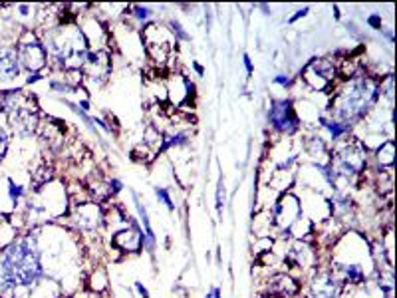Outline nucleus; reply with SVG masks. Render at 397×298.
<instances>
[{"mask_svg": "<svg viewBox=\"0 0 397 298\" xmlns=\"http://www.w3.org/2000/svg\"><path fill=\"white\" fill-rule=\"evenodd\" d=\"M46 281L42 251L38 237L26 233L12 238L0 251V297L20 298V292H34Z\"/></svg>", "mask_w": 397, "mask_h": 298, "instance_id": "nucleus-1", "label": "nucleus"}, {"mask_svg": "<svg viewBox=\"0 0 397 298\" xmlns=\"http://www.w3.org/2000/svg\"><path fill=\"white\" fill-rule=\"evenodd\" d=\"M378 98H380V84L376 80L368 76H353L338 91L332 104V112L336 116V121L348 128L364 118L369 107L376 105Z\"/></svg>", "mask_w": 397, "mask_h": 298, "instance_id": "nucleus-2", "label": "nucleus"}, {"mask_svg": "<svg viewBox=\"0 0 397 298\" xmlns=\"http://www.w3.org/2000/svg\"><path fill=\"white\" fill-rule=\"evenodd\" d=\"M15 48L22 70H26L30 74H40V70L44 68L46 62H48V54H46L40 36L34 30L26 28L20 34Z\"/></svg>", "mask_w": 397, "mask_h": 298, "instance_id": "nucleus-3", "label": "nucleus"}, {"mask_svg": "<svg viewBox=\"0 0 397 298\" xmlns=\"http://www.w3.org/2000/svg\"><path fill=\"white\" fill-rule=\"evenodd\" d=\"M336 74H338V68H336L334 60L314 58L306 64L302 78H304V82L308 84L310 88L316 89V91H322L334 82Z\"/></svg>", "mask_w": 397, "mask_h": 298, "instance_id": "nucleus-4", "label": "nucleus"}, {"mask_svg": "<svg viewBox=\"0 0 397 298\" xmlns=\"http://www.w3.org/2000/svg\"><path fill=\"white\" fill-rule=\"evenodd\" d=\"M268 121L280 134H294L300 128V119L288 100H274L268 109Z\"/></svg>", "mask_w": 397, "mask_h": 298, "instance_id": "nucleus-5", "label": "nucleus"}, {"mask_svg": "<svg viewBox=\"0 0 397 298\" xmlns=\"http://www.w3.org/2000/svg\"><path fill=\"white\" fill-rule=\"evenodd\" d=\"M272 213H274V221H272V223L279 225L280 229L286 233V231L302 217V205H300V201H298L296 195L286 193L280 197Z\"/></svg>", "mask_w": 397, "mask_h": 298, "instance_id": "nucleus-6", "label": "nucleus"}, {"mask_svg": "<svg viewBox=\"0 0 397 298\" xmlns=\"http://www.w3.org/2000/svg\"><path fill=\"white\" fill-rule=\"evenodd\" d=\"M112 245L123 253H137L143 247V229L139 227L135 219L130 217V225L114 235Z\"/></svg>", "mask_w": 397, "mask_h": 298, "instance_id": "nucleus-7", "label": "nucleus"}, {"mask_svg": "<svg viewBox=\"0 0 397 298\" xmlns=\"http://www.w3.org/2000/svg\"><path fill=\"white\" fill-rule=\"evenodd\" d=\"M20 74H22V66H20V60L16 54V48L2 44L0 46V86L4 88L6 84H10Z\"/></svg>", "mask_w": 397, "mask_h": 298, "instance_id": "nucleus-8", "label": "nucleus"}, {"mask_svg": "<svg viewBox=\"0 0 397 298\" xmlns=\"http://www.w3.org/2000/svg\"><path fill=\"white\" fill-rule=\"evenodd\" d=\"M339 286L332 272H318L310 283V298H339Z\"/></svg>", "mask_w": 397, "mask_h": 298, "instance_id": "nucleus-9", "label": "nucleus"}, {"mask_svg": "<svg viewBox=\"0 0 397 298\" xmlns=\"http://www.w3.org/2000/svg\"><path fill=\"white\" fill-rule=\"evenodd\" d=\"M76 225L80 231H96L103 223V211L98 203H80L74 213Z\"/></svg>", "mask_w": 397, "mask_h": 298, "instance_id": "nucleus-10", "label": "nucleus"}, {"mask_svg": "<svg viewBox=\"0 0 397 298\" xmlns=\"http://www.w3.org/2000/svg\"><path fill=\"white\" fill-rule=\"evenodd\" d=\"M86 76H89V80L94 84H102L103 80L109 76L112 70V60L107 52H89L88 62H86Z\"/></svg>", "mask_w": 397, "mask_h": 298, "instance_id": "nucleus-11", "label": "nucleus"}, {"mask_svg": "<svg viewBox=\"0 0 397 298\" xmlns=\"http://www.w3.org/2000/svg\"><path fill=\"white\" fill-rule=\"evenodd\" d=\"M286 263L294 268L312 267V265L316 263V251L310 247L308 243L296 240L294 245L288 249V254H286Z\"/></svg>", "mask_w": 397, "mask_h": 298, "instance_id": "nucleus-12", "label": "nucleus"}, {"mask_svg": "<svg viewBox=\"0 0 397 298\" xmlns=\"http://www.w3.org/2000/svg\"><path fill=\"white\" fill-rule=\"evenodd\" d=\"M300 286L296 283L292 277L288 274H274L268 281V295L276 298H292L298 295Z\"/></svg>", "mask_w": 397, "mask_h": 298, "instance_id": "nucleus-13", "label": "nucleus"}, {"mask_svg": "<svg viewBox=\"0 0 397 298\" xmlns=\"http://www.w3.org/2000/svg\"><path fill=\"white\" fill-rule=\"evenodd\" d=\"M133 201H135V209H137V213H139V221L143 225V231H145V235H143V247L148 249L149 253H153L155 251V233H153V227H151V221H149V213L145 205L141 203V199H139V195L133 191Z\"/></svg>", "mask_w": 397, "mask_h": 298, "instance_id": "nucleus-14", "label": "nucleus"}, {"mask_svg": "<svg viewBox=\"0 0 397 298\" xmlns=\"http://www.w3.org/2000/svg\"><path fill=\"white\" fill-rule=\"evenodd\" d=\"M318 121H320V125H322V128H326V130L330 132L332 139H339L342 135L348 134V128H346L344 123L336 121V119H326L324 116H320V118H318Z\"/></svg>", "mask_w": 397, "mask_h": 298, "instance_id": "nucleus-15", "label": "nucleus"}, {"mask_svg": "<svg viewBox=\"0 0 397 298\" xmlns=\"http://www.w3.org/2000/svg\"><path fill=\"white\" fill-rule=\"evenodd\" d=\"M394 151H396V146H394L391 139L382 143V148L378 149V161L382 164V167H394V159H396Z\"/></svg>", "mask_w": 397, "mask_h": 298, "instance_id": "nucleus-16", "label": "nucleus"}, {"mask_svg": "<svg viewBox=\"0 0 397 298\" xmlns=\"http://www.w3.org/2000/svg\"><path fill=\"white\" fill-rule=\"evenodd\" d=\"M6 191H8V199H10V203L12 205H18L20 203V199L24 197V187L22 185H18V183H15V179H6Z\"/></svg>", "mask_w": 397, "mask_h": 298, "instance_id": "nucleus-17", "label": "nucleus"}, {"mask_svg": "<svg viewBox=\"0 0 397 298\" xmlns=\"http://www.w3.org/2000/svg\"><path fill=\"white\" fill-rule=\"evenodd\" d=\"M155 197H157L169 211H175V203H173L171 195H169V191H167L165 187H155Z\"/></svg>", "mask_w": 397, "mask_h": 298, "instance_id": "nucleus-18", "label": "nucleus"}, {"mask_svg": "<svg viewBox=\"0 0 397 298\" xmlns=\"http://www.w3.org/2000/svg\"><path fill=\"white\" fill-rule=\"evenodd\" d=\"M169 26H171V32H173L175 40H189V34L183 30V26H181V22H179V20H171V22H169Z\"/></svg>", "mask_w": 397, "mask_h": 298, "instance_id": "nucleus-19", "label": "nucleus"}, {"mask_svg": "<svg viewBox=\"0 0 397 298\" xmlns=\"http://www.w3.org/2000/svg\"><path fill=\"white\" fill-rule=\"evenodd\" d=\"M133 10V16L139 20V22H145V20H149L151 16H153V12H151V8L149 6H132Z\"/></svg>", "mask_w": 397, "mask_h": 298, "instance_id": "nucleus-20", "label": "nucleus"}, {"mask_svg": "<svg viewBox=\"0 0 397 298\" xmlns=\"http://www.w3.org/2000/svg\"><path fill=\"white\" fill-rule=\"evenodd\" d=\"M8 143H10V135L4 128H0V161L4 159V155L8 151Z\"/></svg>", "mask_w": 397, "mask_h": 298, "instance_id": "nucleus-21", "label": "nucleus"}, {"mask_svg": "<svg viewBox=\"0 0 397 298\" xmlns=\"http://www.w3.org/2000/svg\"><path fill=\"white\" fill-rule=\"evenodd\" d=\"M222 207H224V183H222V177L219 179V185H217V211L221 213Z\"/></svg>", "mask_w": 397, "mask_h": 298, "instance_id": "nucleus-22", "label": "nucleus"}, {"mask_svg": "<svg viewBox=\"0 0 397 298\" xmlns=\"http://www.w3.org/2000/svg\"><path fill=\"white\" fill-rule=\"evenodd\" d=\"M276 86H282V88H286V86H290L292 84V78L290 76H284V74H279L274 76V80H272Z\"/></svg>", "mask_w": 397, "mask_h": 298, "instance_id": "nucleus-23", "label": "nucleus"}, {"mask_svg": "<svg viewBox=\"0 0 397 298\" xmlns=\"http://www.w3.org/2000/svg\"><path fill=\"white\" fill-rule=\"evenodd\" d=\"M368 24L373 30H383L382 28V16H378V15L368 16Z\"/></svg>", "mask_w": 397, "mask_h": 298, "instance_id": "nucleus-24", "label": "nucleus"}, {"mask_svg": "<svg viewBox=\"0 0 397 298\" xmlns=\"http://www.w3.org/2000/svg\"><path fill=\"white\" fill-rule=\"evenodd\" d=\"M107 187H109V195H116V193H119L121 191V181L119 179H112L109 183H107Z\"/></svg>", "mask_w": 397, "mask_h": 298, "instance_id": "nucleus-25", "label": "nucleus"}, {"mask_svg": "<svg viewBox=\"0 0 397 298\" xmlns=\"http://www.w3.org/2000/svg\"><path fill=\"white\" fill-rule=\"evenodd\" d=\"M308 12H310V6H304V8H300L294 16H290V20H288V22H290V24H294L296 20H300V18L308 16Z\"/></svg>", "mask_w": 397, "mask_h": 298, "instance_id": "nucleus-26", "label": "nucleus"}, {"mask_svg": "<svg viewBox=\"0 0 397 298\" xmlns=\"http://www.w3.org/2000/svg\"><path fill=\"white\" fill-rule=\"evenodd\" d=\"M133 286H135V290L139 292V297H141V298H151V295H149L148 288H145L143 284L139 283V281H137V283H133Z\"/></svg>", "mask_w": 397, "mask_h": 298, "instance_id": "nucleus-27", "label": "nucleus"}, {"mask_svg": "<svg viewBox=\"0 0 397 298\" xmlns=\"http://www.w3.org/2000/svg\"><path fill=\"white\" fill-rule=\"evenodd\" d=\"M242 64H245V68H247V74H249V78L252 76V72H254V66H252V60H250L249 54H242Z\"/></svg>", "mask_w": 397, "mask_h": 298, "instance_id": "nucleus-28", "label": "nucleus"}, {"mask_svg": "<svg viewBox=\"0 0 397 298\" xmlns=\"http://www.w3.org/2000/svg\"><path fill=\"white\" fill-rule=\"evenodd\" d=\"M38 80H42V76L40 74H30L26 78V84H34V82H38Z\"/></svg>", "mask_w": 397, "mask_h": 298, "instance_id": "nucleus-29", "label": "nucleus"}, {"mask_svg": "<svg viewBox=\"0 0 397 298\" xmlns=\"http://www.w3.org/2000/svg\"><path fill=\"white\" fill-rule=\"evenodd\" d=\"M211 298H221V288H217V286H215V288L211 290Z\"/></svg>", "mask_w": 397, "mask_h": 298, "instance_id": "nucleus-30", "label": "nucleus"}, {"mask_svg": "<svg viewBox=\"0 0 397 298\" xmlns=\"http://www.w3.org/2000/svg\"><path fill=\"white\" fill-rule=\"evenodd\" d=\"M193 66H195V70H197V72H199V74L203 76V66H199V64H197V62H193Z\"/></svg>", "mask_w": 397, "mask_h": 298, "instance_id": "nucleus-31", "label": "nucleus"}, {"mask_svg": "<svg viewBox=\"0 0 397 298\" xmlns=\"http://www.w3.org/2000/svg\"><path fill=\"white\" fill-rule=\"evenodd\" d=\"M334 16H336V18H339V8H338V6H334Z\"/></svg>", "mask_w": 397, "mask_h": 298, "instance_id": "nucleus-32", "label": "nucleus"}, {"mask_svg": "<svg viewBox=\"0 0 397 298\" xmlns=\"http://www.w3.org/2000/svg\"><path fill=\"white\" fill-rule=\"evenodd\" d=\"M205 298H211V295H206V297H205Z\"/></svg>", "mask_w": 397, "mask_h": 298, "instance_id": "nucleus-33", "label": "nucleus"}]
</instances>
